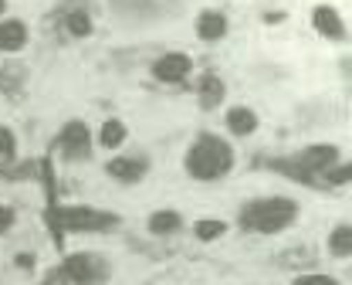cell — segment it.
I'll list each match as a JSON object with an SVG mask.
<instances>
[{"label": "cell", "instance_id": "6da1fadb", "mask_svg": "<svg viewBox=\"0 0 352 285\" xmlns=\"http://www.w3.org/2000/svg\"><path fill=\"white\" fill-rule=\"evenodd\" d=\"M230 167H234V149L210 133H204L186 153V173L197 180H217Z\"/></svg>", "mask_w": 352, "mask_h": 285}, {"label": "cell", "instance_id": "7a4b0ae2", "mask_svg": "<svg viewBox=\"0 0 352 285\" xmlns=\"http://www.w3.org/2000/svg\"><path fill=\"white\" fill-rule=\"evenodd\" d=\"M298 218V204L288 197H267V200H251L241 211V224L248 231H261V235H274L285 231L292 221Z\"/></svg>", "mask_w": 352, "mask_h": 285}, {"label": "cell", "instance_id": "3957f363", "mask_svg": "<svg viewBox=\"0 0 352 285\" xmlns=\"http://www.w3.org/2000/svg\"><path fill=\"white\" fill-rule=\"evenodd\" d=\"M116 224V214L91 211V207H58L51 218V235L61 244V231H105Z\"/></svg>", "mask_w": 352, "mask_h": 285}, {"label": "cell", "instance_id": "277c9868", "mask_svg": "<svg viewBox=\"0 0 352 285\" xmlns=\"http://www.w3.org/2000/svg\"><path fill=\"white\" fill-rule=\"evenodd\" d=\"M65 279L75 285H95L105 279V262L98 255H72L65 262Z\"/></svg>", "mask_w": 352, "mask_h": 285}, {"label": "cell", "instance_id": "5b68a950", "mask_svg": "<svg viewBox=\"0 0 352 285\" xmlns=\"http://www.w3.org/2000/svg\"><path fill=\"white\" fill-rule=\"evenodd\" d=\"M88 146H91V136H88L85 123H68L61 129V149H65V156L82 160V156H88Z\"/></svg>", "mask_w": 352, "mask_h": 285}, {"label": "cell", "instance_id": "8992f818", "mask_svg": "<svg viewBox=\"0 0 352 285\" xmlns=\"http://www.w3.org/2000/svg\"><path fill=\"white\" fill-rule=\"evenodd\" d=\"M186 72H190V58H186V54H179V51L163 54V58L153 65V75H156L160 82H183V78H186Z\"/></svg>", "mask_w": 352, "mask_h": 285}, {"label": "cell", "instance_id": "52a82bcc", "mask_svg": "<svg viewBox=\"0 0 352 285\" xmlns=\"http://www.w3.org/2000/svg\"><path fill=\"white\" fill-rule=\"evenodd\" d=\"M109 173L116 180H122V184H135V180L146 177V160H139V156H116L109 163Z\"/></svg>", "mask_w": 352, "mask_h": 285}, {"label": "cell", "instance_id": "ba28073f", "mask_svg": "<svg viewBox=\"0 0 352 285\" xmlns=\"http://www.w3.org/2000/svg\"><path fill=\"white\" fill-rule=\"evenodd\" d=\"M311 21H315V31H318V34H325V38H342V34H346L342 17H339L332 7H315Z\"/></svg>", "mask_w": 352, "mask_h": 285}, {"label": "cell", "instance_id": "9c48e42d", "mask_svg": "<svg viewBox=\"0 0 352 285\" xmlns=\"http://www.w3.org/2000/svg\"><path fill=\"white\" fill-rule=\"evenodd\" d=\"M223 31H227V17H223V14H217V10H204V14H200L197 34H200L204 41H220Z\"/></svg>", "mask_w": 352, "mask_h": 285}, {"label": "cell", "instance_id": "30bf717a", "mask_svg": "<svg viewBox=\"0 0 352 285\" xmlns=\"http://www.w3.org/2000/svg\"><path fill=\"white\" fill-rule=\"evenodd\" d=\"M227 129H230L234 136H248V133H254V129H258V116H254L251 109L237 105V109H230V112H227Z\"/></svg>", "mask_w": 352, "mask_h": 285}, {"label": "cell", "instance_id": "8fae6325", "mask_svg": "<svg viewBox=\"0 0 352 285\" xmlns=\"http://www.w3.org/2000/svg\"><path fill=\"white\" fill-rule=\"evenodd\" d=\"M28 41V28L21 21H3L0 24V51H21Z\"/></svg>", "mask_w": 352, "mask_h": 285}, {"label": "cell", "instance_id": "7c38bea8", "mask_svg": "<svg viewBox=\"0 0 352 285\" xmlns=\"http://www.w3.org/2000/svg\"><path fill=\"white\" fill-rule=\"evenodd\" d=\"M220 98H223V82H220L217 75H207L200 82V105L204 109H217Z\"/></svg>", "mask_w": 352, "mask_h": 285}, {"label": "cell", "instance_id": "4fadbf2b", "mask_svg": "<svg viewBox=\"0 0 352 285\" xmlns=\"http://www.w3.org/2000/svg\"><path fill=\"white\" fill-rule=\"evenodd\" d=\"M179 214L176 211H156L153 218H149V231L153 235H173V231H179Z\"/></svg>", "mask_w": 352, "mask_h": 285}, {"label": "cell", "instance_id": "5bb4252c", "mask_svg": "<svg viewBox=\"0 0 352 285\" xmlns=\"http://www.w3.org/2000/svg\"><path fill=\"white\" fill-rule=\"evenodd\" d=\"M102 146H109V149H116V146H122V140H126V126L119 123V119H109L105 126H102Z\"/></svg>", "mask_w": 352, "mask_h": 285}, {"label": "cell", "instance_id": "9a60e30c", "mask_svg": "<svg viewBox=\"0 0 352 285\" xmlns=\"http://www.w3.org/2000/svg\"><path fill=\"white\" fill-rule=\"evenodd\" d=\"M349 248H352V231L342 224V228H336L332 237H329V251H332V255H339V258H346V255H349Z\"/></svg>", "mask_w": 352, "mask_h": 285}, {"label": "cell", "instance_id": "2e32d148", "mask_svg": "<svg viewBox=\"0 0 352 285\" xmlns=\"http://www.w3.org/2000/svg\"><path fill=\"white\" fill-rule=\"evenodd\" d=\"M68 31H72L75 38L91 34V17H88L85 10H72V14H68Z\"/></svg>", "mask_w": 352, "mask_h": 285}, {"label": "cell", "instance_id": "e0dca14e", "mask_svg": "<svg viewBox=\"0 0 352 285\" xmlns=\"http://www.w3.org/2000/svg\"><path fill=\"white\" fill-rule=\"evenodd\" d=\"M193 231H197V237H200V241H214V237H220L223 231H227V224H223V221H210V218H207V221H197V228H193Z\"/></svg>", "mask_w": 352, "mask_h": 285}, {"label": "cell", "instance_id": "ac0fdd59", "mask_svg": "<svg viewBox=\"0 0 352 285\" xmlns=\"http://www.w3.org/2000/svg\"><path fill=\"white\" fill-rule=\"evenodd\" d=\"M14 156V136L10 129H0V163H7Z\"/></svg>", "mask_w": 352, "mask_h": 285}, {"label": "cell", "instance_id": "d6986e66", "mask_svg": "<svg viewBox=\"0 0 352 285\" xmlns=\"http://www.w3.org/2000/svg\"><path fill=\"white\" fill-rule=\"evenodd\" d=\"M295 285H339L332 275H298Z\"/></svg>", "mask_w": 352, "mask_h": 285}, {"label": "cell", "instance_id": "ffe728a7", "mask_svg": "<svg viewBox=\"0 0 352 285\" xmlns=\"http://www.w3.org/2000/svg\"><path fill=\"white\" fill-rule=\"evenodd\" d=\"M325 173H329V184H346V180H349V167H346V163H342V167H336V170L329 167Z\"/></svg>", "mask_w": 352, "mask_h": 285}, {"label": "cell", "instance_id": "44dd1931", "mask_svg": "<svg viewBox=\"0 0 352 285\" xmlns=\"http://www.w3.org/2000/svg\"><path fill=\"white\" fill-rule=\"evenodd\" d=\"M10 224H14V211H10V207H3V204H0V231H7V228H10Z\"/></svg>", "mask_w": 352, "mask_h": 285}, {"label": "cell", "instance_id": "7402d4cb", "mask_svg": "<svg viewBox=\"0 0 352 285\" xmlns=\"http://www.w3.org/2000/svg\"><path fill=\"white\" fill-rule=\"evenodd\" d=\"M17 265H21V268H31L34 258H31V255H17Z\"/></svg>", "mask_w": 352, "mask_h": 285}, {"label": "cell", "instance_id": "603a6c76", "mask_svg": "<svg viewBox=\"0 0 352 285\" xmlns=\"http://www.w3.org/2000/svg\"><path fill=\"white\" fill-rule=\"evenodd\" d=\"M3 10H7V0H0V14H3Z\"/></svg>", "mask_w": 352, "mask_h": 285}]
</instances>
